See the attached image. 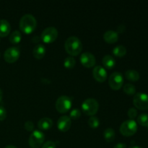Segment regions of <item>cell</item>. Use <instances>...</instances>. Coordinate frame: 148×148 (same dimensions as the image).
<instances>
[{
	"label": "cell",
	"instance_id": "obj_3",
	"mask_svg": "<svg viewBox=\"0 0 148 148\" xmlns=\"http://www.w3.org/2000/svg\"><path fill=\"white\" fill-rule=\"evenodd\" d=\"M99 104L95 98H89L85 99L82 104V109L85 114L88 116H94L98 112Z\"/></svg>",
	"mask_w": 148,
	"mask_h": 148
},
{
	"label": "cell",
	"instance_id": "obj_6",
	"mask_svg": "<svg viewBox=\"0 0 148 148\" xmlns=\"http://www.w3.org/2000/svg\"><path fill=\"white\" fill-rule=\"evenodd\" d=\"M72 106V98L66 95H61L56 101V108L59 112L66 113Z\"/></svg>",
	"mask_w": 148,
	"mask_h": 148
},
{
	"label": "cell",
	"instance_id": "obj_14",
	"mask_svg": "<svg viewBox=\"0 0 148 148\" xmlns=\"http://www.w3.org/2000/svg\"><path fill=\"white\" fill-rule=\"evenodd\" d=\"M103 39L107 43H115L119 39V34L116 31L113 30H108L103 34Z\"/></svg>",
	"mask_w": 148,
	"mask_h": 148
},
{
	"label": "cell",
	"instance_id": "obj_25",
	"mask_svg": "<svg viewBox=\"0 0 148 148\" xmlns=\"http://www.w3.org/2000/svg\"><path fill=\"white\" fill-rule=\"evenodd\" d=\"M88 124H89V126L91 128H98L100 124L99 119L98 117L95 116H92L88 119Z\"/></svg>",
	"mask_w": 148,
	"mask_h": 148
},
{
	"label": "cell",
	"instance_id": "obj_27",
	"mask_svg": "<svg viewBox=\"0 0 148 148\" xmlns=\"http://www.w3.org/2000/svg\"><path fill=\"white\" fill-rule=\"evenodd\" d=\"M81 116V111L78 108H73L72 111H70L69 114V117L70 119H77L79 118Z\"/></svg>",
	"mask_w": 148,
	"mask_h": 148
},
{
	"label": "cell",
	"instance_id": "obj_23",
	"mask_svg": "<svg viewBox=\"0 0 148 148\" xmlns=\"http://www.w3.org/2000/svg\"><path fill=\"white\" fill-rule=\"evenodd\" d=\"M76 64V61L75 59L72 56H67L65 58L64 61V65L65 67L68 68V69H71V68L74 67Z\"/></svg>",
	"mask_w": 148,
	"mask_h": 148
},
{
	"label": "cell",
	"instance_id": "obj_12",
	"mask_svg": "<svg viewBox=\"0 0 148 148\" xmlns=\"http://www.w3.org/2000/svg\"><path fill=\"white\" fill-rule=\"evenodd\" d=\"M94 78L100 82H104L107 78V71L101 65H98L94 67L92 70Z\"/></svg>",
	"mask_w": 148,
	"mask_h": 148
},
{
	"label": "cell",
	"instance_id": "obj_16",
	"mask_svg": "<svg viewBox=\"0 0 148 148\" xmlns=\"http://www.w3.org/2000/svg\"><path fill=\"white\" fill-rule=\"evenodd\" d=\"M46 53V47L43 44H37L33 50V55L36 59H40L45 56Z\"/></svg>",
	"mask_w": 148,
	"mask_h": 148
},
{
	"label": "cell",
	"instance_id": "obj_29",
	"mask_svg": "<svg viewBox=\"0 0 148 148\" xmlns=\"http://www.w3.org/2000/svg\"><path fill=\"white\" fill-rule=\"evenodd\" d=\"M56 143L53 141H47L45 143H43L41 148H56Z\"/></svg>",
	"mask_w": 148,
	"mask_h": 148
},
{
	"label": "cell",
	"instance_id": "obj_1",
	"mask_svg": "<svg viewBox=\"0 0 148 148\" xmlns=\"http://www.w3.org/2000/svg\"><path fill=\"white\" fill-rule=\"evenodd\" d=\"M64 48L66 51L71 56H77L82 51V43L76 36H70L65 41Z\"/></svg>",
	"mask_w": 148,
	"mask_h": 148
},
{
	"label": "cell",
	"instance_id": "obj_19",
	"mask_svg": "<svg viewBox=\"0 0 148 148\" xmlns=\"http://www.w3.org/2000/svg\"><path fill=\"white\" fill-rule=\"evenodd\" d=\"M125 76L128 80L136 82L140 79V74L135 69H128L125 72Z\"/></svg>",
	"mask_w": 148,
	"mask_h": 148
},
{
	"label": "cell",
	"instance_id": "obj_30",
	"mask_svg": "<svg viewBox=\"0 0 148 148\" xmlns=\"http://www.w3.org/2000/svg\"><path fill=\"white\" fill-rule=\"evenodd\" d=\"M7 117V111L2 106H0V121H3Z\"/></svg>",
	"mask_w": 148,
	"mask_h": 148
},
{
	"label": "cell",
	"instance_id": "obj_35",
	"mask_svg": "<svg viewBox=\"0 0 148 148\" xmlns=\"http://www.w3.org/2000/svg\"><path fill=\"white\" fill-rule=\"evenodd\" d=\"M4 148H17V147H15L14 145H8L6 146Z\"/></svg>",
	"mask_w": 148,
	"mask_h": 148
},
{
	"label": "cell",
	"instance_id": "obj_32",
	"mask_svg": "<svg viewBox=\"0 0 148 148\" xmlns=\"http://www.w3.org/2000/svg\"><path fill=\"white\" fill-rule=\"evenodd\" d=\"M125 30H126V26L124 25L121 24L120 25H119L118 27H117V31H118V33H123Z\"/></svg>",
	"mask_w": 148,
	"mask_h": 148
},
{
	"label": "cell",
	"instance_id": "obj_24",
	"mask_svg": "<svg viewBox=\"0 0 148 148\" xmlns=\"http://www.w3.org/2000/svg\"><path fill=\"white\" fill-rule=\"evenodd\" d=\"M137 122L143 127H148V114H141L137 117Z\"/></svg>",
	"mask_w": 148,
	"mask_h": 148
},
{
	"label": "cell",
	"instance_id": "obj_22",
	"mask_svg": "<svg viewBox=\"0 0 148 148\" xmlns=\"http://www.w3.org/2000/svg\"><path fill=\"white\" fill-rule=\"evenodd\" d=\"M22 38L21 33L19 30H14L11 34L10 35V41L12 43H18L20 41Z\"/></svg>",
	"mask_w": 148,
	"mask_h": 148
},
{
	"label": "cell",
	"instance_id": "obj_7",
	"mask_svg": "<svg viewBox=\"0 0 148 148\" xmlns=\"http://www.w3.org/2000/svg\"><path fill=\"white\" fill-rule=\"evenodd\" d=\"M134 106L140 110L148 109V95L143 92H139L134 95L133 98Z\"/></svg>",
	"mask_w": 148,
	"mask_h": 148
},
{
	"label": "cell",
	"instance_id": "obj_8",
	"mask_svg": "<svg viewBox=\"0 0 148 148\" xmlns=\"http://www.w3.org/2000/svg\"><path fill=\"white\" fill-rule=\"evenodd\" d=\"M58 37L57 29L53 26H50L43 30L40 36V38L45 43H52Z\"/></svg>",
	"mask_w": 148,
	"mask_h": 148
},
{
	"label": "cell",
	"instance_id": "obj_31",
	"mask_svg": "<svg viewBox=\"0 0 148 148\" xmlns=\"http://www.w3.org/2000/svg\"><path fill=\"white\" fill-rule=\"evenodd\" d=\"M25 128L29 132L33 131V129H34V124L31 121H27L25 123Z\"/></svg>",
	"mask_w": 148,
	"mask_h": 148
},
{
	"label": "cell",
	"instance_id": "obj_34",
	"mask_svg": "<svg viewBox=\"0 0 148 148\" xmlns=\"http://www.w3.org/2000/svg\"><path fill=\"white\" fill-rule=\"evenodd\" d=\"M40 37H39V36H33V38H32V41L34 42V43H38V42L40 41Z\"/></svg>",
	"mask_w": 148,
	"mask_h": 148
},
{
	"label": "cell",
	"instance_id": "obj_26",
	"mask_svg": "<svg viewBox=\"0 0 148 148\" xmlns=\"http://www.w3.org/2000/svg\"><path fill=\"white\" fill-rule=\"evenodd\" d=\"M124 91L128 95H134L136 92L135 86L131 83L126 84L124 86Z\"/></svg>",
	"mask_w": 148,
	"mask_h": 148
},
{
	"label": "cell",
	"instance_id": "obj_10",
	"mask_svg": "<svg viewBox=\"0 0 148 148\" xmlns=\"http://www.w3.org/2000/svg\"><path fill=\"white\" fill-rule=\"evenodd\" d=\"M20 56V49L17 46H12L8 48L4 53V60L8 63H14Z\"/></svg>",
	"mask_w": 148,
	"mask_h": 148
},
{
	"label": "cell",
	"instance_id": "obj_37",
	"mask_svg": "<svg viewBox=\"0 0 148 148\" xmlns=\"http://www.w3.org/2000/svg\"><path fill=\"white\" fill-rule=\"evenodd\" d=\"M130 148H143V147H140V146H137V145H132V146H131V147H130Z\"/></svg>",
	"mask_w": 148,
	"mask_h": 148
},
{
	"label": "cell",
	"instance_id": "obj_4",
	"mask_svg": "<svg viewBox=\"0 0 148 148\" xmlns=\"http://www.w3.org/2000/svg\"><path fill=\"white\" fill-rule=\"evenodd\" d=\"M119 131L123 135L127 137L134 135L137 131V122L132 119L126 120L120 126Z\"/></svg>",
	"mask_w": 148,
	"mask_h": 148
},
{
	"label": "cell",
	"instance_id": "obj_33",
	"mask_svg": "<svg viewBox=\"0 0 148 148\" xmlns=\"http://www.w3.org/2000/svg\"><path fill=\"white\" fill-rule=\"evenodd\" d=\"M114 148H127V145L126 144L123 143H117L115 146H114Z\"/></svg>",
	"mask_w": 148,
	"mask_h": 148
},
{
	"label": "cell",
	"instance_id": "obj_13",
	"mask_svg": "<svg viewBox=\"0 0 148 148\" xmlns=\"http://www.w3.org/2000/svg\"><path fill=\"white\" fill-rule=\"evenodd\" d=\"M72 125V121L70 117L68 116H62L57 121V127L59 130L62 132H66L69 130Z\"/></svg>",
	"mask_w": 148,
	"mask_h": 148
},
{
	"label": "cell",
	"instance_id": "obj_2",
	"mask_svg": "<svg viewBox=\"0 0 148 148\" xmlns=\"http://www.w3.org/2000/svg\"><path fill=\"white\" fill-rule=\"evenodd\" d=\"M37 25L36 19L33 14H25L20 20V29L25 33H30Z\"/></svg>",
	"mask_w": 148,
	"mask_h": 148
},
{
	"label": "cell",
	"instance_id": "obj_11",
	"mask_svg": "<svg viewBox=\"0 0 148 148\" xmlns=\"http://www.w3.org/2000/svg\"><path fill=\"white\" fill-rule=\"evenodd\" d=\"M95 57L90 52H84L80 56V62L85 67H92L95 64Z\"/></svg>",
	"mask_w": 148,
	"mask_h": 148
},
{
	"label": "cell",
	"instance_id": "obj_21",
	"mask_svg": "<svg viewBox=\"0 0 148 148\" xmlns=\"http://www.w3.org/2000/svg\"><path fill=\"white\" fill-rule=\"evenodd\" d=\"M113 53L116 56L122 57L127 53V49L123 45H117L113 49Z\"/></svg>",
	"mask_w": 148,
	"mask_h": 148
},
{
	"label": "cell",
	"instance_id": "obj_18",
	"mask_svg": "<svg viewBox=\"0 0 148 148\" xmlns=\"http://www.w3.org/2000/svg\"><path fill=\"white\" fill-rule=\"evenodd\" d=\"M102 62L103 66L107 69H113L115 66L116 61L115 59L111 55H106L103 57Z\"/></svg>",
	"mask_w": 148,
	"mask_h": 148
},
{
	"label": "cell",
	"instance_id": "obj_20",
	"mask_svg": "<svg viewBox=\"0 0 148 148\" xmlns=\"http://www.w3.org/2000/svg\"><path fill=\"white\" fill-rule=\"evenodd\" d=\"M103 137L107 142L111 143L115 139V131L111 127L106 128L103 132Z\"/></svg>",
	"mask_w": 148,
	"mask_h": 148
},
{
	"label": "cell",
	"instance_id": "obj_9",
	"mask_svg": "<svg viewBox=\"0 0 148 148\" xmlns=\"http://www.w3.org/2000/svg\"><path fill=\"white\" fill-rule=\"evenodd\" d=\"M124 83V77L121 72H114L108 78V84L114 90H119L122 87Z\"/></svg>",
	"mask_w": 148,
	"mask_h": 148
},
{
	"label": "cell",
	"instance_id": "obj_15",
	"mask_svg": "<svg viewBox=\"0 0 148 148\" xmlns=\"http://www.w3.org/2000/svg\"><path fill=\"white\" fill-rule=\"evenodd\" d=\"M11 26L7 20H0V37H5L10 33Z\"/></svg>",
	"mask_w": 148,
	"mask_h": 148
},
{
	"label": "cell",
	"instance_id": "obj_17",
	"mask_svg": "<svg viewBox=\"0 0 148 148\" xmlns=\"http://www.w3.org/2000/svg\"><path fill=\"white\" fill-rule=\"evenodd\" d=\"M52 126H53V121L48 117H43L40 119L38 122V127L42 130H49Z\"/></svg>",
	"mask_w": 148,
	"mask_h": 148
},
{
	"label": "cell",
	"instance_id": "obj_36",
	"mask_svg": "<svg viewBox=\"0 0 148 148\" xmlns=\"http://www.w3.org/2000/svg\"><path fill=\"white\" fill-rule=\"evenodd\" d=\"M1 99H2V91L0 89V102L1 101Z\"/></svg>",
	"mask_w": 148,
	"mask_h": 148
},
{
	"label": "cell",
	"instance_id": "obj_5",
	"mask_svg": "<svg viewBox=\"0 0 148 148\" xmlns=\"http://www.w3.org/2000/svg\"><path fill=\"white\" fill-rule=\"evenodd\" d=\"M45 140V135L40 130H34L29 137V145L31 148H39L43 145Z\"/></svg>",
	"mask_w": 148,
	"mask_h": 148
},
{
	"label": "cell",
	"instance_id": "obj_28",
	"mask_svg": "<svg viewBox=\"0 0 148 148\" xmlns=\"http://www.w3.org/2000/svg\"><path fill=\"white\" fill-rule=\"evenodd\" d=\"M127 114H128V116L130 117V119L134 120V119L137 116V109H136L135 108H130V109L128 110Z\"/></svg>",
	"mask_w": 148,
	"mask_h": 148
}]
</instances>
